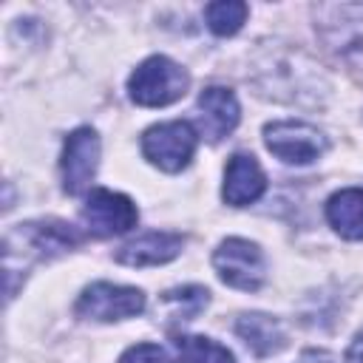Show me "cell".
<instances>
[{
	"mask_svg": "<svg viewBox=\"0 0 363 363\" xmlns=\"http://www.w3.org/2000/svg\"><path fill=\"white\" fill-rule=\"evenodd\" d=\"M119 363H170V357L156 343H136L119 357Z\"/></svg>",
	"mask_w": 363,
	"mask_h": 363,
	"instance_id": "cell-18",
	"label": "cell"
},
{
	"mask_svg": "<svg viewBox=\"0 0 363 363\" xmlns=\"http://www.w3.org/2000/svg\"><path fill=\"white\" fill-rule=\"evenodd\" d=\"M139 210L136 204L113 190H94L82 207V221L88 227V233L108 238V235H122L130 227H136Z\"/></svg>",
	"mask_w": 363,
	"mask_h": 363,
	"instance_id": "cell-8",
	"label": "cell"
},
{
	"mask_svg": "<svg viewBox=\"0 0 363 363\" xmlns=\"http://www.w3.org/2000/svg\"><path fill=\"white\" fill-rule=\"evenodd\" d=\"M182 247H184V238L179 233L150 230V233L139 235L136 241L125 244L116 252V261L119 264H128V267H156V264L173 261L182 252Z\"/></svg>",
	"mask_w": 363,
	"mask_h": 363,
	"instance_id": "cell-11",
	"label": "cell"
},
{
	"mask_svg": "<svg viewBox=\"0 0 363 363\" xmlns=\"http://www.w3.org/2000/svg\"><path fill=\"white\" fill-rule=\"evenodd\" d=\"M196 142H199V133L193 130L190 122H182V119L162 122V125H153V128L145 130V136H142V153L159 170L179 173L193 159Z\"/></svg>",
	"mask_w": 363,
	"mask_h": 363,
	"instance_id": "cell-3",
	"label": "cell"
},
{
	"mask_svg": "<svg viewBox=\"0 0 363 363\" xmlns=\"http://www.w3.org/2000/svg\"><path fill=\"white\" fill-rule=\"evenodd\" d=\"M315 31L332 54L363 62V3L315 6Z\"/></svg>",
	"mask_w": 363,
	"mask_h": 363,
	"instance_id": "cell-2",
	"label": "cell"
},
{
	"mask_svg": "<svg viewBox=\"0 0 363 363\" xmlns=\"http://www.w3.org/2000/svg\"><path fill=\"white\" fill-rule=\"evenodd\" d=\"M264 190H267V176H264L261 164L255 162V156L235 153L224 170V187H221L224 201L233 207H247V204L258 201L264 196Z\"/></svg>",
	"mask_w": 363,
	"mask_h": 363,
	"instance_id": "cell-10",
	"label": "cell"
},
{
	"mask_svg": "<svg viewBox=\"0 0 363 363\" xmlns=\"http://www.w3.org/2000/svg\"><path fill=\"white\" fill-rule=\"evenodd\" d=\"M179 363H235L233 352L210 337L201 335H182L176 337Z\"/></svg>",
	"mask_w": 363,
	"mask_h": 363,
	"instance_id": "cell-14",
	"label": "cell"
},
{
	"mask_svg": "<svg viewBox=\"0 0 363 363\" xmlns=\"http://www.w3.org/2000/svg\"><path fill=\"white\" fill-rule=\"evenodd\" d=\"M26 233L40 252H65L74 244H79V235L60 221H43V224H26Z\"/></svg>",
	"mask_w": 363,
	"mask_h": 363,
	"instance_id": "cell-15",
	"label": "cell"
},
{
	"mask_svg": "<svg viewBox=\"0 0 363 363\" xmlns=\"http://www.w3.org/2000/svg\"><path fill=\"white\" fill-rule=\"evenodd\" d=\"M213 267L227 286H235L244 292H255L267 275L264 252L258 250V244H252L247 238L221 241L218 250L213 252Z\"/></svg>",
	"mask_w": 363,
	"mask_h": 363,
	"instance_id": "cell-5",
	"label": "cell"
},
{
	"mask_svg": "<svg viewBox=\"0 0 363 363\" xmlns=\"http://www.w3.org/2000/svg\"><path fill=\"white\" fill-rule=\"evenodd\" d=\"M145 309V292L136 286H119V284H91L79 301H77V315L91 318V320H122L133 318Z\"/></svg>",
	"mask_w": 363,
	"mask_h": 363,
	"instance_id": "cell-6",
	"label": "cell"
},
{
	"mask_svg": "<svg viewBox=\"0 0 363 363\" xmlns=\"http://www.w3.org/2000/svg\"><path fill=\"white\" fill-rule=\"evenodd\" d=\"M167 303H176V315H182V320H190L201 306H207V289L204 286H182V289H170L164 292Z\"/></svg>",
	"mask_w": 363,
	"mask_h": 363,
	"instance_id": "cell-17",
	"label": "cell"
},
{
	"mask_svg": "<svg viewBox=\"0 0 363 363\" xmlns=\"http://www.w3.org/2000/svg\"><path fill=\"white\" fill-rule=\"evenodd\" d=\"M264 142L269 153H275L286 164H309L318 156L326 153L329 142L326 136L301 119H284V122H269L264 128Z\"/></svg>",
	"mask_w": 363,
	"mask_h": 363,
	"instance_id": "cell-4",
	"label": "cell"
},
{
	"mask_svg": "<svg viewBox=\"0 0 363 363\" xmlns=\"http://www.w3.org/2000/svg\"><path fill=\"white\" fill-rule=\"evenodd\" d=\"M326 218L340 238L360 241L363 238V190L346 187V190L335 193L326 201Z\"/></svg>",
	"mask_w": 363,
	"mask_h": 363,
	"instance_id": "cell-13",
	"label": "cell"
},
{
	"mask_svg": "<svg viewBox=\"0 0 363 363\" xmlns=\"http://www.w3.org/2000/svg\"><path fill=\"white\" fill-rule=\"evenodd\" d=\"M346 363H363V332L352 340V346L346 352Z\"/></svg>",
	"mask_w": 363,
	"mask_h": 363,
	"instance_id": "cell-20",
	"label": "cell"
},
{
	"mask_svg": "<svg viewBox=\"0 0 363 363\" xmlns=\"http://www.w3.org/2000/svg\"><path fill=\"white\" fill-rule=\"evenodd\" d=\"M235 335L247 343V349H252L258 357H267V354H275L286 346V335L281 329V323L264 312H250V315H241L238 323H235Z\"/></svg>",
	"mask_w": 363,
	"mask_h": 363,
	"instance_id": "cell-12",
	"label": "cell"
},
{
	"mask_svg": "<svg viewBox=\"0 0 363 363\" xmlns=\"http://www.w3.org/2000/svg\"><path fill=\"white\" fill-rule=\"evenodd\" d=\"M96 164H99V136L91 128L71 130L62 147V162H60L65 193L71 196L85 193L96 176Z\"/></svg>",
	"mask_w": 363,
	"mask_h": 363,
	"instance_id": "cell-7",
	"label": "cell"
},
{
	"mask_svg": "<svg viewBox=\"0 0 363 363\" xmlns=\"http://www.w3.org/2000/svg\"><path fill=\"white\" fill-rule=\"evenodd\" d=\"M238 99L230 88L210 85L199 94V128L210 142L224 139L238 125Z\"/></svg>",
	"mask_w": 363,
	"mask_h": 363,
	"instance_id": "cell-9",
	"label": "cell"
},
{
	"mask_svg": "<svg viewBox=\"0 0 363 363\" xmlns=\"http://www.w3.org/2000/svg\"><path fill=\"white\" fill-rule=\"evenodd\" d=\"M247 11H250V9H247V3H241V0H218V3H210V6L204 9V17H207V26H210L213 34L230 37V34H235V31L244 26Z\"/></svg>",
	"mask_w": 363,
	"mask_h": 363,
	"instance_id": "cell-16",
	"label": "cell"
},
{
	"mask_svg": "<svg viewBox=\"0 0 363 363\" xmlns=\"http://www.w3.org/2000/svg\"><path fill=\"white\" fill-rule=\"evenodd\" d=\"M187 85H190L187 71L179 62H173L170 57L156 54L136 65V71L128 79V94L136 105L162 108V105L182 99Z\"/></svg>",
	"mask_w": 363,
	"mask_h": 363,
	"instance_id": "cell-1",
	"label": "cell"
},
{
	"mask_svg": "<svg viewBox=\"0 0 363 363\" xmlns=\"http://www.w3.org/2000/svg\"><path fill=\"white\" fill-rule=\"evenodd\" d=\"M298 363H335V357L329 352H323V349H306L298 357Z\"/></svg>",
	"mask_w": 363,
	"mask_h": 363,
	"instance_id": "cell-19",
	"label": "cell"
}]
</instances>
